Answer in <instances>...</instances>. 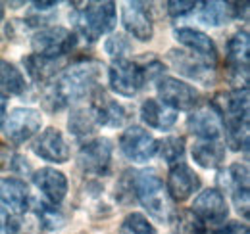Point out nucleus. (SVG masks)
Masks as SVG:
<instances>
[{"mask_svg":"<svg viewBox=\"0 0 250 234\" xmlns=\"http://www.w3.org/2000/svg\"><path fill=\"white\" fill-rule=\"evenodd\" d=\"M133 196L143 204V207L158 221H169L171 217V200L162 178L154 171L135 173L133 176Z\"/></svg>","mask_w":250,"mask_h":234,"instance_id":"obj_3","label":"nucleus"},{"mask_svg":"<svg viewBox=\"0 0 250 234\" xmlns=\"http://www.w3.org/2000/svg\"><path fill=\"white\" fill-rule=\"evenodd\" d=\"M156 154L166 163L175 165L185 154V140L181 136H166L164 140H158Z\"/></svg>","mask_w":250,"mask_h":234,"instance_id":"obj_29","label":"nucleus"},{"mask_svg":"<svg viewBox=\"0 0 250 234\" xmlns=\"http://www.w3.org/2000/svg\"><path fill=\"white\" fill-rule=\"evenodd\" d=\"M175 39L187 48L188 52L196 54L198 58L208 61L210 65L216 67L218 63V48L214 44V40L198 29H190V27H181L175 31Z\"/></svg>","mask_w":250,"mask_h":234,"instance_id":"obj_18","label":"nucleus"},{"mask_svg":"<svg viewBox=\"0 0 250 234\" xmlns=\"http://www.w3.org/2000/svg\"><path fill=\"white\" fill-rule=\"evenodd\" d=\"M6 110H8V100L0 94V127H2V123L6 119Z\"/></svg>","mask_w":250,"mask_h":234,"instance_id":"obj_38","label":"nucleus"},{"mask_svg":"<svg viewBox=\"0 0 250 234\" xmlns=\"http://www.w3.org/2000/svg\"><path fill=\"white\" fill-rule=\"evenodd\" d=\"M67 127L69 131L75 135V136H87V135H93L94 129L98 127L96 125V119H94V112L89 106H81V108H75L71 112V116L67 119Z\"/></svg>","mask_w":250,"mask_h":234,"instance_id":"obj_28","label":"nucleus"},{"mask_svg":"<svg viewBox=\"0 0 250 234\" xmlns=\"http://www.w3.org/2000/svg\"><path fill=\"white\" fill-rule=\"evenodd\" d=\"M129 48H131V46H129L125 35H122V33L112 35V37L106 40V52L114 59H124L125 54L129 52Z\"/></svg>","mask_w":250,"mask_h":234,"instance_id":"obj_33","label":"nucleus"},{"mask_svg":"<svg viewBox=\"0 0 250 234\" xmlns=\"http://www.w3.org/2000/svg\"><path fill=\"white\" fill-rule=\"evenodd\" d=\"M122 21H124L125 31L141 42L150 40L152 35H154L150 12H148L146 4H143V2H127L124 6Z\"/></svg>","mask_w":250,"mask_h":234,"instance_id":"obj_14","label":"nucleus"},{"mask_svg":"<svg viewBox=\"0 0 250 234\" xmlns=\"http://www.w3.org/2000/svg\"><path fill=\"white\" fill-rule=\"evenodd\" d=\"M25 77L21 71L10 63V61H0V94L6 96H20L25 92Z\"/></svg>","mask_w":250,"mask_h":234,"instance_id":"obj_26","label":"nucleus"},{"mask_svg":"<svg viewBox=\"0 0 250 234\" xmlns=\"http://www.w3.org/2000/svg\"><path fill=\"white\" fill-rule=\"evenodd\" d=\"M141 117H143V121L148 127L166 131V129H169V127L175 125L177 112H173L171 108L164 106L158 98H146L143 102V106H141Z\"/></svg>","mask_w":250,"mask_h":234,"instance_id":"obj_24","label":"nucleus"},{"mask_svg":"<svg viewBox=\"0 0 250 234\" xmlns=\"http://www.w3.org/2000/svg\"><path fill=\"white\" fill-rule=\"evenodd\" d=\"M225 175V188L231 192V198H233V204L237 207L239 213H243L245 219H249L250 213V186H249V169L247 165H241V163H235L227 169V173H221Z\"/></svg>","mask_w":250,"mask_h":234,"instance_id":"obj_15","label":"nucleus"},{"mask_svg":"<svg viewBox=\"0 0 250 234\" xmlns=\"http://www.w3.org/2000/svg\"><path fill=\"white\" fill-rule=\"evenodd\" d=\"M249 12V2H202L200 20L208 25H225L231 20L245 18Z\"/></svg>","mask_w":250,"mask_h":234,"instance_id":"obj_20","label":"nucleus"},{"mask_svg":"<svg viewBox=\"0 0 250 234\" xmlns=\"http://www.w3.org/2000/svg\"><path fill=\"white\" fill-rule=\"evenodd\" d=\"M2 20H4V6L0 4V21H2Z\"/></svg>","mask_w":250,"mask_h":234,"instance_id":"obj_40","label":"nucleus"},{"mask_svg":"<svg viewBox=\"0 0 250 234\" xmlns=\"http://www.w3.org/2000/svg\"><path fill=\"white\" fill-rule=\"evenodd\" d=\"M12 161H14V154L10 152V148L6 144L0 142V171L12 167Z\"/></svg>","mask_w":250,"mask_h":234,"instance_id":"obj_37","label":"nucleus"},{"mask_svg":"<svg viewBox=\"0 0 250 234\" xmlns=\"http://www.w3.org/2000/svg\"><path fill=\"white\" fill-rule=\"evenodd\" d=\"M33 182L52 205L62 204L65 194H67V178L62 171H58L54 167H42V169L35 171Z\"/></svg>","mask_w":250,"mask_h":234,"instance_id":"obj_19","label":"nucleus"},{"mask_svg":"<svg viewBox=\"0 0 250 234\" xmlns=\"http://www.w3.org/2000/svg\"><path fill=\"white\" fill-rule=\"evenodd\" d=\"M156 138L139 125H133V127L125 129L124 135L120 136V150L124 152L127 159L137 161V163H145L152 156H156Z\"/></svg>","mask_w":250,"mask_h":234,"instance_id":"obj_10","label":"nucleus"},{"mask_svg":"<svg viewBox=\"0 0 250 234\" xmlns=\"http://www.w3.org/2000/svg\"><path fill=\"white\" fill-rule=\"evenodd\" d=\"M102 65L94 59H81L69 65L60 77L50 81L42 92V104L48 112H60L65 106L98 92Z\"/></svg>","mask_w":250,"mask_h":234,"instance_id":"obj_1","label":"nucleus"},{"mask_svg":"<svg viewBox=\"0 0 250 234\" xmlns=\"http://www.w3.org/2000/svg\"><path fill=\"white\" fill-rule=\"evenodd\" d=\"M79 167L89 175H106L112 163V142L108 138H94L85 142L79 156H77Z\"/></svg>","mask_w":250,"mask_h":234,"instance_id":"obj_11","label":"nucleus"},{"mask_svg":"<svg viewBox=\"0 0 250 234\" xmlns=\"http://www.w3.org/2000/svg\"><path fill=\"white\" fill-rule=\"evenodd\" d=\"M75 35L65 27H46L37 31L31 39V46L35 56L48 59L62 58L75 48Z\"/></svg>","mask_w":250,"mask_h":234,"instance_id":"obj_6","label":"nucleus"},{"mask_svg":"<svg viewBox=\"0 0 250 234\" xmlns=\"http://www.w3.org/2000/svg\"><path fill=\"white\" fill-rule=\"evenodd\" d=\"M158 100L171 108L173 112H192L200 106V92L192 85L179 81L175 77H162L158 79Z\"/></svg>","mask_w":250,"mask_h":234,"instance_id":"obj_7","label":"nucleus"},{"mask_svg":"<svg viewBox=\"0 0 250 234\" xmlns=\"http://www.w3.org/2000/svg\"><path fill=\"white\" fill-rule=\"evenodd\" d=\"M20 231H21L20 217L10 209H6L4 205H0V234H20Z\"/></svg>","mask_w":250,"mask_h":234,"instance_id":"obj_34","label":"nucleus"},{"mask_svg":"<svg viewBox=\"0 0 250 234\" xmlns=\"http://www.w3.org/2000/svg\"><path fill=\"white\" fill-rule=\"evenodd\" d=\"M120 234H156V229L143 213H129L122 221Z\"/></svg>","mask_w":250,"mask_h":234,"instance_id":"obj_30","label":"nucleus"},{"mask_svg":"<svg viewBox=\"0 0 250 234\" xmlns=\"http://www.w3.org/2000/svg\"><path fill=\"white\" fill-rule=\"evenodd\" d=\"M198 188H200V178L188 165L181 161L171 165L169 175H167V184H166L169 200L185 202L194 192H198Z\"/></svg>","mask_w":250,"mask_h":234,"instance_id":"obj_13","label":"nucleus"},{"mask_svg":"<svg viewBox=\"0 0 250 234\" xmlns=\"http://www.w3.org/2000/svg\"><path fill=\"white\" fill-rule=\"evenodd\" d=\"M227 69L235 79L237 88H249V61H250V40L247 31H237L227 42Z\"/></svg>","mask_w":250,"mask_h":234,"instance_id":"obj_9","label":"nucleus"},{"mask_svg":"<svg viewBox=\"0 0 250 234\" xmlns=\"http://www.w3.org/2000/svg\"><path fill=\"white\" fill-rule=\"evenodd\" d=\"M167 59L179 73L196 81H206L214 73V65H210L208 61H204L188 50H169Z\"/></svg>","mask_w":250,"mask_h":234,"instance_id":"obj_22","label":"nucleus"},{"mask_svg":"<svg viewBox=\"0 0 250 234\" xmlns=\"http://www.w3.org/2000/svg\"><path fill=\"white\" fill-rule=\"evenodd\" d=\"M37 217L41 221V225L48 231H56L63 225V215L60 209L52 204H41L37 209Z\"/></svg>","mask_w":250,"mask_h":234,"instance_id":"obj_31","label":"nucleus"},{"mask_svg":"<svg viewBox=\"0 0 250 234\" xmlns=\"http://www.w3.org/2000/svg\"><path fill=\"white\" fill-rule=\"evenodd\" d=\"M216 234H249V227L245 223H229L216 231Z\"/></svg>","mask_w":250,"mask_h":234,"instance_id":"obj_36","label":"nucleus"},{"mask_svg":"<svg viewBox=\"0 0 250 234\" xmlns=\"http://www.w3.org/2000/svg\"><path fill=\"white\" fill-rule=\"evenodd\" d=\"M202 225H218L223 223L229 215V207L225 202V196L219 192L218 188H208L204 192H200L192 204V211H190Z\"/></svg>","mask_w":250,"mask_h":234,"instance_id":"obj_12","label":"nucleus"},{"mask_svg":"<svg viewBox=\"0 0 250 234\" xmlns=\"http://www.w3.org/2000/svg\"><path fill=\"white\" fill-rule=\"evenodd\" d=\"M23 63H25V69H27L29 77H31L35 83H41V85L50 83L54 79L56 71H58L56 59L41 58V56H35V54L23 58Z\"/></svg>","mask_w":250,"mask_h":234,"instance_id":"obj_27","label":"nucleus"},{"mask_svg":"<svg viewBox=\"0 0 250 234\" xmlns=\"http://www.w3.org/2000/svg\"><path fill=\"white\" fill-rule=\"evenodd\" d=\"M33 6H35L37 10H41V12H44V10L56 8V2H33Z\"/></svg>","mask_w":250,"mask_h":234,"instance_id":"obj_39","label":"nucleus"},{"mask_svg":"<svg viewBox=\"0 0 250 234\" xmlns=\"http://www.w3.org/2000/svg\"><path fill=\"white\" fill-rule=\"evenodd\" d=\"M196 8V2H192V0H171V2H166V10H167V14L171 16V18H183V16H187L190 14L192 10Z\"/></svg>","mask_w":250,"mask_h":234,"instance_id":"obj_35","label":"nucleus"},{"mask_svg":"<svg viewBox=\"0 0 250 234\" xmlns=\"http://www.w3.org/2000/svg\"><path fill=\"white\" fill-rule=\"evenodd\" d=\"M42 125V116L33 108H16L10 116L4 119L2 131L4 136L12 144H23L25 140L33 138Z\"/></svg>","mask_w":250,"mask_h":234,"instance_id":"obj_8","label":"nucleus"},{"mask_svg":"<svg viewBox=\"0 0 250 234\" xmlns=\"http://www.w3.org/2000/svg\"><path fill=\"white\" fill-rule=\"evenodd\" d=\"M187 129L202 140H218L223 133L221 119L212 106H198L192 110L187 119Z\"/></svg>","mask_w":250,"mask_h":234,"instance_id":"obj_17","label":"nucleus"},{"mask_svg":"<svg viewBox=\"0 0 250 234\" xmlns=\"http://www.w3.org/2000/svg\"><path fill=\"white\" fill-rule=\"evenodd\" d=\"M148 71L146 65L141 61H131V59H114V63L108 69V83L114 92L120 96H135L145 83L148 81Z\"/></svg>","mask_w":250,"mask_h":234,"instance_id":"obj_5","label":"nucleus"},{"mask_svg":"<svg viewBox=\"0 0 250 234\" xmlns=\"http://www.w3.org/2000/svg\"><path fill=\"white\" fill-rule=\"evenodd\" d=\"M192 159L204 169H216L225 159V146L219 140H200L192 146Z\"/></svg>","mask_w":250,"mask_h":234,"instance_id":"obj_25","label":"nucleus"},{"mask_svg":"<svg viewBox=\"0 0 250 234\" xmlns=\"http://www.w3.org/2000/svg\"><path fill=\"white\" fill-rule=\"evenodd\" d=\"M91 108H93L98 127H122L127 119V112L124 106L120 102L112 100L110 96H106L104 92L94 94Z\"/></svg>","mask_w":250,"mask_h":234,"instance_id":"obj_23","label":"nucleus"},{"mask_svg":"<svg viewBox=\"0 0 250 234\" xmlns=\"http://www.w3.org/2000/svg\"><path fill=\"white\" fill-rule=\"evenodd\" d=\"M0 205L10 209L16 215H21L29 209V190L21 178L4 176L0 178Z\"/></svg>","mask_w":250,"mask_h":234,"instance_id":"obj_21","label":"nucleus"},{"mask_svg":"<svg viewBox=\"0 0 250 234\" xmlns=\"http://www.w3.org/2000/svg\"><path fill=\"white\" fill-rule=\"evenodd\" d=\"M221 119L227 144L233 150L249 146V88L221 90L210 104Z\"/></svg>","mask_w":250,"mask_h":234,"instance_id":"obj_2","label":"nucleus"},{"mask_svg":"<svg viewBox=\"0 0 250 234\" xmlns=\"http://www.w3.org/2000/svg\"><path fill=\"white\" fill-rule=\"evenodd\" d=\"M33 152L41 159L50 161V163H65L69 159V146L62 133L54 127L39 135V138L33 142Z\"/></svg>","mask_w":250,"mask_h":234,"instance_id":"obj_16","label":"nucleus"},{"mask_svg":"<svg viewBox=\"0 0 250 234\" xmlns=\"http://www.w3.org/2000/svg\"><path fill=\"white\" fill-rule=\"evenodd\" d=\"M77 31L89 40L94 42L102 35L110 33L118 23L116 4L114 2H89L73 16Z\"/></svg>","mask_w":250,"mask_h":234,"instance_id":"obj_4","label":"nucleus"},{"mask_svg":"<svg viewBox=\"0 0 250 234\" xmlns=\"http://www.w3.org/2000/svg\"><path fill=\"white\" fill-rule=\"evenodd\" d=\"M175 234H206V231H204V225L190 211H187V213H181L177 217Z\"/></svg>","mask_w":250,"mask_h":234,"instance_id":"obj_32","label":"nucleus"}]
</instances>
